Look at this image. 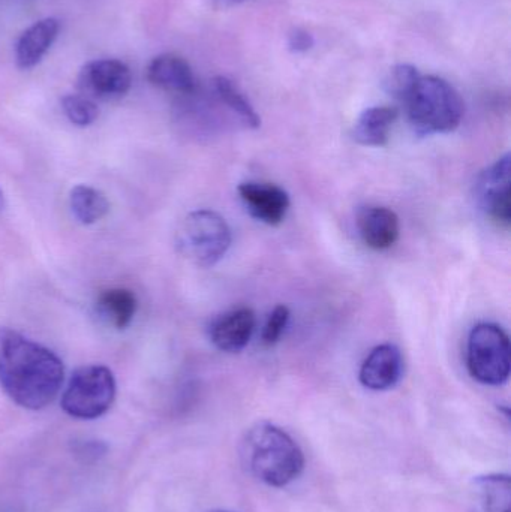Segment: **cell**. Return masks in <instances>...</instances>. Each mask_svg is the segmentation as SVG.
I'll return each instance as SVG.
<instances>
[{
	"mask_svg": "<svg viewBox=\"0 0 511 512\" xmlns=\"http://www.w3.org/2000/svg\"><path fill=\"white\" fill-rule=\"evenodd\" d=\"M62 108L69 122L78 128H87L99 116L98 105L84 95H66L62 99Z\"/></svg>",
	"mask_w": 511,
	"mask_h": 512,
	"instance_id": "ffe728a7",
	"label": "cell"
},
{
	"mask_svg": "<svg viewBox=\"0 0 511 512\" xmlns=\"http://www.w3.org/2000/svg\"><path fill=\"white\" fill-rule=\"evenodd\" d=\"M212 512H230V511H222V510H218V511H212Z\"/></svg>",
	"mask_w": 511,
	"mask_h": 512,
	"instance_id": "484cf974",
	"label": "cell"
},
{
	"mask_svg": "<svg viewBox=\"0 0 511 512\" xmlns=\"http://www.w3.org/2000/svg\"><path fill=\"white\" fill-rule=\"evenodd\" d=\"M419 77V71L413 65H396L395 68L390 69L384 81V89L393 98L404 102L416 86Z\"/></svg>",
	"mask_w": 511,
	"mask_h": 512,
	"instance_id": "44dd1931",
	"label": "cell"
},
{
	"mask_svg": "<svg viewBox=\"0 0 511 512\" xmlns=\"http://www.w3.org/2000/svg\"><path fill=\"white\" fill-rule=\"evenodd\" d=\"M480 498L486 512H511V480L509 475H488L477 480Z\"/></svg>",
	"mask_w": 511,
	"mask_h": 512,
	"instance_id": "d6986e66",
	"label": "cell"
},
{
	"mask_svg": "<svg viewBox=\"0 0 511 512\" xmlns=\"http://www.w3.org/2000/svg\"><path fill=\"white\" fill-rule=\"evenodd\" d=\"M116 399V379L108 367L92 364L72 373L62 396V409L78 420L102 417Z\"/></svg>",
	"mask_w": 511,
	"mask_h": 512,
	"instance_id": "5b68a950",
	"label": "cell"
},
{
	"mask_svg": "<svg viewBox=\"0 0 511 512\" xmlns=\"http://www.w3.org/2000/svg\"><path fill=\"white\" fill-rule=\"evenodd\" d=\"M291 312L284 304H279L270 313L264 324L263 333H261V340L264 345L273 346L279 342L285 328H287L288 321H290Z\"/></svg>",
	"mask_w": 511,
	"mask_h": 512,
	"instance_id": "7402d4cb",
	"label": "cell"
},
{
	"mask_svg": "<svg viewBox=\"0 0 511 512\" xmlns=\"http://www.w3.org/2000/svg\"><path fill=\"white\" fill-rule=\"evenodd\" d=\"M511 158L509 153L477 177L474 198L486 218L501 228L511 224Z\"/></svg>",
	"mask_w": 511,
	"mask_h": 512,
	"instance_id": "52a82bcc",
	"label": "cell"
},
{
	"mask_svg": "<svg viewBox=\"0 0 511 512\" xmlns=\"http://www.w3.org/2000/svg\"><path fill=\"white\" fill-rule=\"evenodd\" d=\"M242 457L249 472L272 487L288 486L305 468L297 442L272 423H258L249 429L243 439Z\"/></svg>",
	"mask_w": 511,
	"mask_h": 512,
	"instance_id": "7a4b0ae2",
	"label": "cell"
},
{
	"mask_svg": "<svg viewBox=\"0 0 511 512\" xmlns=\"http://www.w3.org/2000/svg\"><path fill=\"white\" fill-rule=\"evenodd\" d=\"M402 104L417 134H449L464 119L465 105L458 90L435 75H420Z\"/></svg>",
	"mask_w": 511,
	"mask_h": 512,
	"instance_id": "3957f363",
	"label": "cell"
},
{
	"mask_svg": "<svg viewBox=\"0 0 511 512\" xmlns=\"http://www.w3.org/2000/svg\"><path fill=\"white\" fill-rule=\"evenodd\" d=\"M213 90L219 101L237 116V119L242 122L243 126L251 129H258L261 126V119L257 111L254 110L248 99L240 93V90L234 86L233 81L228 80L227 77L213 78Z\"/></svg>",
	"mask_w": 511,
	"mask_h": 512,
	"instance_id": "ac0fdd59",
	"label": "cell"
},
{
	"mask_svg": "<svg viewBox=\"0 0 511 512\" xmlns=\"http://www.w3.org/2000/svg\"><path fill=\"white\" fill-rule=\"evenodd\" d=\"M147 80L159 89L191 95L195 92V77L191 66L177 54H161L147 66Z\"/></svg>",
	"mask_w": 511,
	"mask_h": 512,
	"instance_id": "4fadbf2b",
	"label": "cell"
},
{
	"mask_svg": "<svg viewBox=\"0 0 511 512\" xmlns=\"http://www.w3.org/2000/svg\"><path fill=\"white\" fill-rule=\"evenodd\" d=\"M357 228L365 245L374 251L392 248L401 234L398 215L387 207H365L360 210Z\"/></svg>",
	"mask_w": 511,
	"mask_h": 512,
	"instance_id": "7c38bea8",
	"label": "cell"
},
{
	"mask_svg": "<svg viewBox=\"0 0 511 512\" xmlns=\"http://www.w3.org/2000/svg\"><path fill=\"white\" fill-rule=\"evenodd\" d=\"M65 379L63 361L15 331L0 333V385L12 402L30 411L50 405Z\"/></svg>",
	"mask_w": 511,
	"mask_h": 512,
	"instance_id": "6da1fadb",
	"label": "cell"
},
{
	"mask_svg": "<svg viewBox=\"0 0 511 512\" xmlns=\"http://www.w3.org/2000/svg\"><path fill=\"white\" fill-rule=\"evenodd\" d=\"M314 36L303 29H296L291 32L288 38V47L293 53H306L314 47Z\"/></svg>",
	"mask_w": 511,
	"mask_h": 512,
	"instance_id": "603a6c76",
	"label": "cell"
},
{
	"mask_svg": "<svg viewBox=\"0 0 511 512\" xmlns=\"http://www.w3.org/2000/svg\"><path fill=\"white\" fill-rule=\"evenodd\" d=\"M467 366L480 384L491 387L506 384L511 369L509 334L497 324L476 325L468 337Z\"/></svg>",
	"mask_w": 511,
	"mask_h": 512,
	"instance_id": "8992f818",
	"label": "cell"
},
{
	"mask_svg": "<svg viewBox=\"0 0 511 512\" xmlns=\"http://www.w3.org/2000/svg\"><path fill=\"white\" fill-rule=\"evenodd\" d=\"M98 312L108 324L117 330H125L137 313V297L126 288L107 289L99 295Z\"/></svg>",
	"mask_w": 511,
	"mask_h": 512,
	"instance_id": "2e32d148",
	"label": "cell"
},
{
	"mask_svg": "<svg viewBox=\"0 0 511 512\" xmlns=\"http://www.w3.org/2000/svg\"><path fill=\"white\" fill-rule=\"evenodd\" d=\"M404 358L398 346L384 343L372 349L360 367L359 379L363 387L372 391H386L401 381Z\"/></svg>",
	"mask_w": 511,
	"mask_h": 512,
	"instance_id": "30bf717a",
	"label": "cell"
},
{
	"mask_svg": "<svg viewBox=\"0 0 511 512\" xmlns=\"http://www.w3.org/2000/svg\"><path fill=\"white\" fill-rule=\"evenodd\" d=\"M131 86V69L126 63L116 59L93 60L84 65L78 75L80 95L92 101L122 98Z\"/></svg>",
	"mask_w": 511,
	"mask_h": 512,
	"instance_id": "ba28073f",
	"label": "cell"
},
{
	"mask_svg": "<svg viewBox=\"0 0 511 512\" xmlns=\"http://www.w3.org/2000/svg\"><path fill=\"white\" fill-rule=\"evenodd\" d=\"M69 209L81 225H93L108 215L110 201L99 189L78 185L69 194Z\"/></svg>",
	"mask_w": 511,
	"mask_h": 512,
	"instance_id": "e0dca14e",
	"label": "cell"
},
{
	"mask_svg": "<svg viewBox=\"0 0 511 512\" xmlns=\"http://www.w3.org/2000/svg\"><path fill=\"white\" fill-rule=\"evenodd\" d=\"M5 209V197H3L2 189H0V213Z\"/></svg>",
	"mask_w": 511,
	"mask_h": 512,
	"instance_id": "d4e9b609",
	"label": "cell"
},
{
	"mask_svg": "<svg viewBox=\"0 0 511 512\" xmlns=\"http://www.w3.org/2000/svg\"><path fill=\"white\" fill-rule=\"evenodd\" d=\"M218 6L222 8H230V6L239 5V3L245 2V0H213Z\"/></svg>",
	"mask_w": 511,
	"mask_h": 512,
	"instance_id": "cb8c5ba5",
	"label": "cell"
},
{
	"mask_svg": "<svg viewBox=\"0 0 511 512\" xmlns=\"http://www.w3.org/2000/svg\"><path fill=\"white\" fill-rule=\"evenodd\" d=\"M395 107H372L363 111L354 125L353 140L366 147H383L389 143L390 131L398 120Z\"/></svg>",
	"mask_w": 511,
	"mask_h": 512,
	"instance_id": "9a60e30c",
	"label": "cell"
},
{
	"mask_svg": "<svg viewBox=\"0 0 511 512\" xmlns=\"http://www.w3.org/2000/svg\"><path fill=\"white\" fill-rule=\"evenodd\" d=\"M60 23L56 18H44L24 30L15 45V62L20 69H30L41 62L59 35Z\"/></svg>",
	"mask_w": 511,
	"mask_h": 512,
	"instance_id": "5bb4252c",
	"label": "cell"
},
{
	"mask_svg": "<svg viewBox=\"0 0 511 512\" xmlns=\"http://www.w3.org/2000/svg\"><path fill=\"white\" fill-rule=\"evenodd\" d=\"M257 327V316L249 307H239L219 316L210 325V340L222 352L236 354L251 342Z\"/></svg>",
	"mask_w": 511,
	"mask_h": 512,
	"instance_id": "8fae6325",
	"label": "cell"
},
{
	"mask_svg": "<svg viewBox=\"0 0 511 512\" xmlns=\"http://www.w3.org/2000/svg\"><path fill=\"white\" fill-rule=\"evenodd\" d=\"M239 195L252 218L270 227L282 224L290 209L287 192L272 183H242Z\"/></svg>",
	"mask_w": 511,
	"mask_h": 512,
	"instance_id": "9c48e42d",
	"label": "cell"
},
{
	"mask_svg": "<svg viewBox=\"0 0 511 512\" xmlns=\"http://www.w3.org/2000/svg\"><path fill=\"white\" fill-rule=\"evenodd\" d=\"M233 237L227 221L212 210L189 213L176 234V248L183 258L201 268L218 264L230 249Z\"/></svg>",
	"mask_w": 511,
	"mask_h": 512,
	"instance_id": "277c9868",
	"label": "cell"
}]
</instances>
